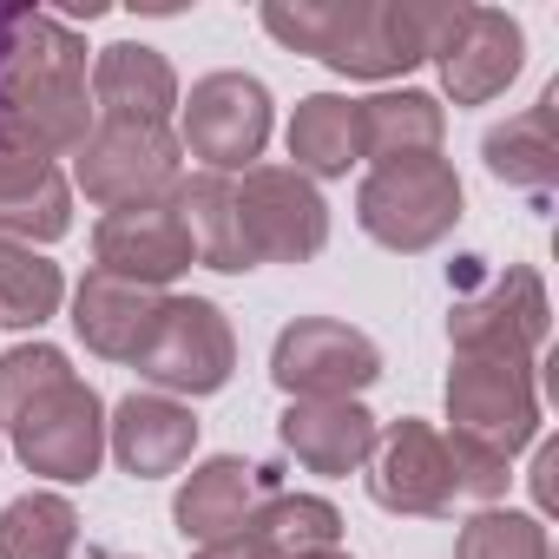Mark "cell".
<instances>
[{
  "label": "cell",
  "mask_w": 559,
  "mask_h": 559,
  "mask_svg": "<svg viewBox=\"0 0 559 559\" xmlns=\"http://www.w3.org/2000/svg\"><path fill=\"white\" fill-rule=\"evenodd\" d=\"M93 132L86 40L40 8H0V158H73Z\"/></svg>",
  "instance_id": "1"
},
{
  "label": "cell",
  "mask_w": 559,
  "mask_h": 559,
  "mask_svg": "<svg viewBox=\"0 0 559 559\" xmlns=\"http://www.w3.org/2000/svg\"><path fill=\"white\" fill-rule=\"evenodd\" d=\"M0 428L27 474L80 487L106 461V402L53 343H21L0 356Z\"/></svg>",
  "instance_id": "2"
},
{
  "label": "cell",
  "mask_w": 559,
  "mask_h": 559,
  "mask_svg": "<svg viewBox=\"0 0 559 559\" xmlns=\"http://www.w3.org/2000/svg\"><path fill=\"white\" fill-rule=\"evenodd\" d=\"M257 21L343 80H402L435 53L448 0H270Z\"/></svg>",
  "instance_id": "3"
},
{
  "label": "cell",
  "mask_w": 559,
  "mask_h": 559,
  "mask_svg": "<svg viewBox=\"0 0 559 559\" xmlns=\"http://www.w3.org/2000/svg\"><path fill=\"white\" fill-rule=\"evenodd\" d=\"M552 330V304L539 270L507 263L487 270L480 257H461V290L448 310V343L454 356H507V362H533V349Z\"/></svg>",
  "instance_id": "4"
},
{
  "label": "cell",
  "mask_w": 559,
  "mask_h": 559,
  "mask_svg": "<svg viewBox=\"0 0 559 559\" xmlns=\"http://www.w3.org/2000/svg\"><path fill=\"white\" fill-rule=\"evenodd\" d=\"M356 224L402 257L435 250L454 224H461V178L448 158H402V165H376L356 185Z\"/></svg>",
  "instance_id": "5"
},
{
  "label": "cell",
  "mask_w": 559,
  "mask_h": 559,
  "mask_svg": "<svg viewBox=\"0 0 559 559\" xmlns=\"http://www.w3.org/2000/svg\"><path fill=\"white\" fill-rule=\"evenodd\" d=\"M448 421H454L448 435H461L467 448L513 467V454L539 435V376H533V362L454 356V369H448Z\"/></svg>",
  "instance_id": "6"
},
{
  "label": "cell",
  "mask_w": 559,
  "mask_h": 559,
  "mask_svg": "<svg viewBox=\"0 0 559 559\" xmlns=\"http://www.w3.org/2000/svg\"><path fill=\"white\" fill-rule=\"evenodd\" d=\"M369 500L382 513H408V520L454 513V500H467V467H461L448 428H435L421 415L389 421L369 454Z\"/></svg>",
  "instance_id": "7"
},
{
  "label": "cell",
  "mask_w": 559,
  "mask_h": 559,
  "mask_svg": "<svg viewBox=\"0 0 559 559\" xmlns=\"http://www.w3.org/2000/svg\"><path fill=\"white\" fill-rule=\"evenodd\" d=\"M270 382L290 402H356L382 382V349L336 317H297L270 343Z\"/></svg>",
  "instance_id": "8"
},
{
  "label": "cell",
  "mask_w": 559,
  "mask_h": 559,
  "mask_svg": "<svg viewBox=\"0 0 559 559\" xmlns=\"http://www.w3.org/2000/svg\"><path fill=\"white\" fill-rule=\"evenodd\" d=\"M270 86L257 73H204L191 99H178V152H191L204 171H250L270 145Z\"/></svg>",
  "instance_id": "9"
},
{
  "label": "cell",
  "mask_w": 559,
  "mask_h": 559,
  "mask_svg": "<svg viewBox=\"0 0 559 559\" xmlns=\"http://www.w3.org/2000/svg\"><path fill=\"white\" fill-rule=\"evenodd\" d=\"M185 178V152L171 139V126H126V119H99L80 152H73V185L106 204V211H126V204H158L171 198V185Z\"/></svg>",
  "instance_id": "10"
},
{
  "label": "cell",
  "mask_w": 559,
  "mask_h": 559,
  "mask_svg": "<svg viewBox=\"0 0 559 559\" xmlns=\"http://www.w3.org/2000/svg\"><path fill=\"white\" fill-rule=\"evenodd\" d=\"M152 395H217L237 369V336H230V317L211 304V297H165L158 310V330L152 343L139 349L132 362Z\"/></svg>",
  "instance_id": "11"
},
{
  "label": "cell",
  "mask_w": 559,
  "mask_h": 559,
  "mask_svg": "<svg viewBox=\"0 0 559 559\" xmlns=\"http://www.w3.org/2000/svg\"><path fill=\"white\" fill-rule=\"evenodd\" d=\"M237 230L250 263H310L330 243V204L290 165H250L237 185Z\"/></svg>",
  "instance_id": "12"
},
{
  "label": "cell",
  "mask_w": 559,
  "mask_h": 559,
  "mask_svg": "<svg viewBox=\"0 0 559 559\" xmlns=\"http://www.w3.org/2000/svg\"><path fill=\"white\" fill-rule=\"evenodd\" d=\"M428 60L441 67V93L454 106H487V99H500L520 80L526 34L500 8H467V0H448V27H441V40H435Z\"/></svg>",
  "instance_id": "13"
},
{
  "label": "cell",
  "mask_w": 559,
  "mask_h": 559,
  "mask_svg": "<svg viewBox=\"0 0 559 559\" xmlns=\"http://www.w3.org/2000/svg\"><path fill=\"white\" fill-rule=\"evenodd\" d=\"M191 263H198V250H191V230H185L171 198L126 204V211H106L93 224V270H106V276L165 290V284H178Z\"/></svg>",
  "instance_id": "14"
},
{
  "label": "cell",
  "mask_w": 559,
  "mask_h": 559,
  "mask_svg": "<svg viewBox=\"0 0 559 559\" xmlns=\"http://www.w3.org/2000/svg\"><path fill=\"white\" fill-rule=\"evenodd\" d=\"M270 487H284L276 467H257L243 454H211L185 474V487L171 500V520H178L185 546H217V539H237L250 526V513Z\"/></svg>",
  "instance_id": "15"
},
{
  "label": "cell",
  "mask_w": 559,
  "mask_h": 559,
  "mask_svg": "<svg viewBox=\"0 0 559 559\" xmlns=\"http://www.w3.org/2000/svg\"><path fill=\"white\" fill-rule=\"evenodd\" d=\"M198 448V415L171 395H126L106 415V454L132 474V480H165L191 461Z\"/></svg>",
  "instance_id": "16"
},
{
  "label": "cell",
  "mask_w": 559,
  "mask_h": 559,
  "mask_svg": "<svg viewBox=\"0 0 559 559\" xmlns=\"http://www.w3.org/2000/svg\"><path fill=\"white\" fill-rule=\"evenodd\" d=\"M158 310H165V290H145V284H126V276H106V270H86V284L73 290V336L106 356V362H139V349L152 343L158 330Z\"/></svg>",
  "instance_id": "17"
},
{
  "label": "cell",
  "mask_w": 559,
  "mask_h": 559,
  "mask_svg": "<svg viewBox=\"0 0 559 559\" xmlns=\"http://www.w3.org/2000/svg\"><path fill=\"white\" fill-rule=\"evenodd\" d=\"M376 435H382V421L362 402H290L284 421H276V441L297 454V467H310L323 480H343V474L369 467Z\"/></svg>",
  "instance_id": "18"
},
{
  "label": "cell",
  "mask_w": 559,
  "mask_h": 559,
  "mask_svg": "<svg viewBox=\"0 0 559 559\" xmlns=\"http://www.w3.org/2000/svg\"><path fill=\"white\" fill-rule=\"evenodd\" d=\"M93 106L106 119H126V126H171L178 112V73L158 47H139V40H112L99 47L93 60Z\"/></svg>",
  "instance_id": "19"
},
{
  "label": "cell",
  "mask_w": 559,
  "mask_h": 559,
  "mask_svg": "<svg viewBox=\"0 0 559 559\" xmlns=\"http://www.w3.org/2000/svg\"><path fill=\"white\" fill-rule=\"evenodd\" d=\"M480 158H487V171H493L500 185L533 191V198L546 204L552 185H559V80H552L526 112H513L507 126H493V132L480 139Z\"/></svg>",
  "instance_id": "20"
},
{
  "label": "cell",
  "mask_w": 559,
  "mask_h": 559,
  "mask_svg": "<svg viewBox=\"0 0 559 559\" xmlns=\"http://www.w3.org/2000/svg\"><path fill=\"white\" fill-rule=\"evenodd\" d=\"M73 230V185L47 158H0V243H60Z\"/></svg>",
  "instance_id": "21"
},
{
  "label": "cell",
  "mask_w": 559,
  "mask_h": 559,
  "mask_svg": "<svg viewBox=\"0 0 559 559\" xmlns=\"http://www.w3.org/2000/svg\"><path fill=\"white\" fill-rule=\"evenodd\" d=\"M356 132H362V158L376 165H402V158H441V139H448V112L435 93H376V99H356Z\"/></svg>",
  "instance_id": "22"
},
{
  "label": "cell",
  "mask_w": 559,
  "mask_h": 559,
  "mask_svg": "<svg viewBox=\"0 0 559 559\" xmlns=\"http://www.w3.org/2000/svg\"><path fill=\"white\" fill-rule=\"evenodd\" d=\"M171 204H178V217H185L191 250H198L204 270H224V276L257 270L250 250H243V230H237V178H224V171H191V178L171 185Z\"/></svg>",
  "instance_id": "23"
},
{
  "label": "cell",
  "mask_w": 559,
  "mask_h": 559,
  "mask_svg": "<svg viewBox=\"0 0 559 559\" xmlns=\"http://www.w3.org/2000/svg\"><path fill=\"white\" fill-rule=\"evenodd\" d=\"M290 171L317 178H349V165L362 158V132H356V99L343 93H310L290 112Z\"/></svg>",
  "instance_id": "24"
},
{
  "label": "cell",
  "mask_w": 559,
  "mask_h": 559,
  "mask_svg": "<svg viewBox=\"0 0 559 559\" xmlns=\"http://www.w3.org/2000/svg\"><path fill=\"white\" fill-rule=\"evenodd\" d=\"M270 559H304V552H330L343 539V513L323 493H290V487H270L243 526Z\"/></svg>",
  "instance_id": "25"
},
{
  "label": "cell",
  "mask_w": 559,
  "mask_h": 559,
  "mask_svg": "<svg viewBox=\"0 0 559 559\" xmlns=\"http://www.w3.org/2000/svg\"><path fill=\"white\" fill-rule=\"evenodd\" d=\"M80 507L53 487H34L0 507V559H73Z\"/></svg>",
  "instance_id": "26"
},
{
  "label": "cell",
  "mask_w": 559,
  "mask_h": 559,
  "mask_svg": "<svg viewBox=\"0 0 559 559\" xmlns=\"http://www.w3.org/2000/svg\"><path fill=\"white\" fill-rule=\"evenodd\" d=\"M67 304V276L53 257L0 243V330H40Z\"/></svg>",
  "instance_id": "27"
},
{
  "label": "cell",
  "mask_w": 559,
  "mask_h": 559,
  "mask_svg": "<svg viewBox=\"0 0 559 559\" xmlns=\"http://www.w3.org/2000/svg\"><path fill=\"white\" fill-rule=\"evenodd\" d=\"M454 559H552V539H546V520H539V513L480 507V513L461 526Z\"/></svg>",
  "instance_id": "28"
},
{
  "label": "cell",
  "mask_w": 559,
  "mask_h": 559,
  "mask_svg": "<svg viewBox=\"0 0 559 559\" xmlns=\"http://www.w3.org/2000/svg\"><path fill=\"white\" fill-rule=\"evenodd\" d=\"M552 474H559V441H539V454H533V500H539V513H552V500H559Z\"/></svg>",
  "instance_id": "29"
},
{
  "label": "cell",
  "mask_w": 559,
  "mask_h": 559,
  "mask_svg": "<svg viewBox=\"0 0 559 559\" xmlns=\"http://www.w3.org/2000/svg\"><path fill=\"white\" fill-rule=\"evenodd\" d=\"M191 559H270V552H263V546H257L250 533H237V539H217V546H198Z\"/></svg>",
  "instance_id": "30"
},
{
  "label": "cell",
  "mask_w": 559,
  "mask_h": 559,
  "mask_svg": "<svg viewBox=\"0 0 559 559\" xmlns=\"http://www.w3.org/2000/svg\"><path fill=\"white\" fill-rule=\"evenodd\" d=\"M304 559H349V552H343V546H330V552H304Z\"/></svg>",
  "instance_id": "31"
},
{
  "label": "cell",
  "mask_w": 559,
  "mask_h": 559,
  "mask_svg": "<svg viewBox=\"0 0 559 559\" xmlns=\"http://www.w3.org/2000/svg\"><path fill=\"white\" fill-rule=\"evenodd\" d=\"M86 559H132V552H86Z\"/></svg>",
  "instance_id": "32"
}]
</instances>
